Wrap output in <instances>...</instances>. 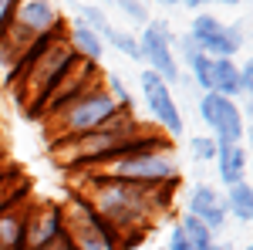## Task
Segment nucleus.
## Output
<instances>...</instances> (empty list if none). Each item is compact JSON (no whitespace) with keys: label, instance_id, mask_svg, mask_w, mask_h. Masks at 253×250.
Wrapping results in <instances>:
<instances>
[{"label":"nucleus","instance_id":"f257e3e1","mask_svg":"<svg viewBox=\"0 0 253 250\" xmlns=\"http://www.w3.org/2000/svg\"><path fill=\"white\" fill-rule=\"evenodd\" d=\"M169 190L172 186H135V183H118V179H91L88 190L78 196L101 216L112 230H149L156 223L162 206H169Z\"/></svg>","mask_w":253,"mask_h":250},{"label":"nucleus","instance_id":"f03ea898","mask_svg":"<svg viewBox=\"0 0 253 250\" xmlns=\"http://www.w3.org/2000/svg\"><path fill=\"white\" fill-rule=\"evenodd\" d=\"M142 129H145V125L135 118V112L118 108L115 115L108 118L101 129H95V132L51 142V152H54L61 169L81 173V169H91V166H98V162H105L108 155H115L118 146H122L125 139H132L135 132H142Z\"/></svg>","mask_w":253,"mask_h":250},{"label":"nucleus","instance_id":"7ed1b4c3","mask_svg":"<svg viewBox=\"0 0 253 250\" xmlns=\"http://www.w3.org/2000/svg\"><path fill=\"white\" fill-rule=\"evenodd\" d=\"M81 173L88 176V183L91 179H118V183H135V186H175L179 159H175L172 146H166V149L142 155H112Z\"/></svg>","mask_w":253,"mask_h":250},{"label":"nucleus","instance_id":"20e7f679","mask_svg":"<svg viewBox=\"0 0 253 250\" xmlns=\"http://www.w3.org/2000/svg\"><path fill=\"white\" fill-rule=\"evenodd\" d=\"M118 112V105L112 101V95L105 92V85L98 81L88 92H81L71 105H64L58 115L47 118V132H51V142L58 139H71V135H84L101 129L108 118Z\"/></svg>","mask_w":253,"mask_h":250},{"label":"nucleus","instance_id":"39448f33","mask_svg":"<svg viewBox=\"0 0 253 250\" xmlns=\"http://www.w3.org/2000/svg\"><path fill=\"white\" fill-rule=\"evenodd\" d=\"M61 213H64V240L71 250H118L115 230L101 216H95V210L78 193L68 203H61Z\"/></svg>","mask_w":253,"mask_h":250},{"label":"nucleus","instance_id":"423d86ee","mask_svg":"<svg viewBox=\"0 0 253 250\" xmlns=\"http://www.w3.org/2000/svg\"><path fill=\"white\" fill-rule=\"evenodd\" d=\"M172 41H175V31L166 17H159V20L152 17L142 27V38H138L142 61H145L149 71H156L169 88L186 81V75H182V68H179V61H175V54H172Z\"/></svg>","mask_w":253,"mask_h":250},{"label":"nucleus","instance_id":"0eeeda50","mask_svg":"<svg viewBox=\"0 0 253 250\" xmlns=\"http://www.w3.org/2000/svg\"><path fill=\"white\" fill-rule=\"evenodd\" d=\"M189 38L199 44V51L206 58H236L247 48V31L240 24H226V20L213 17L206 10H199L186 31Z\"/></svg>","mask_w":253,"mask_h":250},{"label":"nucleus","instance_id":"6e6552de","mask_svg":"<svg viewBox=\"0 0 253 250\" xmlns=\"http://www.w3.org/2000/svg\"><path fill=\"white\" fill-rule=\"evenodd\" d=\"M199 118L210 125V139L216 146H233V142H243L247 135V118L240 115V105L233 98L206 92L199 98Z\"/></svg>","mask_w":253,"mask_h":250},{"label":"nucleus","instance_id":"1a4fd4ad","mask_svg":"<svg viewBox=\"0 0 253 250\" xmlns=\"http://www.w3.org/2000/svg\"><path fill=\"white\" fill-rule=\"evenodd\" d=\"M64 240V213L61 203L41 200L24 210V247L20 250H51Z\"/></svg>","mask_w":253,"mask_h":250},{"label":"nucleus","instance_id":"9d476101","mask_svg":"<svg viewBox=\"0 0 253 250\" xmlns=\"http://www.w3.org/2000/svg\"><path fill=\"white\" fill-rule=\"evenodd\" d=\"M138 88H142V98H145V105H149V112L152 118L159 122V132L166 135V139H179V135L186 132L182 125V112H179V105H175L172 98V88L156 75V71H142L138 75Z\"/></svg>","mask_w":253,"mask_h":250},{"label":"nucleus","instance_id":"9b49d317","mask_svg":"<svg viewBox=\"0 0 253 250\" xmlns=\"http://www.w3.org/2000/svg\"><path fill=\"white\" fill-rule=\"evenodd\" d=\"M64 24H68V20L61 17V10H58L54 0H20L17 10H14V20H10V27L20 31L27 41L44 38V34L58 31V27H64Z\"/></svg>","mask_w":253,"mask_h":250},{"label":"nucleus","instance_id":"f8f14e48","mask_svg":"<svg viewBox=\"0 0 253 250\" xmlns=\"http://www.w3.org/2000/svg\"><path fill=\"white\" fill-rule=\"evenodd\" d=\"M186 213H193L196 220H203L213 233H223L226 227V206H223V196L210 186V183H196L189 196H186Z\"/></svg>","mask_w":253,"mask_h":250},{"label":"nucleus","instance_id":"ddd939ff","mask_svg":"<svg viewBox=\"0 0 253 250\" xmlns=\"http://www.w3.org/2000/svg\"><path fill=\"white\" fill-rule=\"evenodd\" d=\"M216 173H219V183L223 186H236L247 179V166H250V152L243 142H233V146H216Z\"/></svg>","mask_w":253,"mask_h":250},{"label":"nucleus","instance_id":"4468645a","mask_svg":"<svg viewBox=\"0 0 253 250\" xmlns=\"http://www.w3.org/2000/svg\"><path fill=\"white\" fill-rule=\"evenodd\" d=\"M68 48L75 51V58L88 61V64H101V58H105V41L78 20L68 24Z\"/></svg>","mask_w":253,"mask_h":250},{"label":"nucleus","instance_id":"2eb2a0df","mask_svg":"<svg viewBox=\"0 0 253 250\" xmlns=\"http://www.w3.org/2000/svg\"><path fill=\"white\" fill-rule=\"evenodd\" d=\"M236 75H240V64L233 58H210V92L223 98H236L240 88H236Z\"/></svg>","mask_w":253,"mask_h":250},{"label":"nucleus","instance_id":"dca6fc26","mask_svg":"<svg viewBox=\"0 0 253 250\" xmlns=\"http://www.w3.org/2000/svg\"><path fill=\"white\" fill-rule=\"evenodd\" d=\"M223 206H226V216L240 220L243 227L253 220V186L243 179L236 186H226V196H223Z\"/></svg>","mask_w":253,"mask_h":250},{"label":"nucleus","instance_id":"f3484780","mask_svg":"<svg viewBox=\"0 0 253 250\" xmlns=\"http://www.w3.org/2000/svg\"><path fill=\"white\" fill-rule=\"evenodd\" d=\"M71 10H75V20L84 24L88 31H95L98 38H105V31L112 27V20L105 17V7L98 3H81V0H71Z\"/></svg>","mask_w":253,"mask_h":250},{"label":"nucleus","instance_id":"a211bd4d","mask_svg":"<svg viewBox=\"0 0 253 250\" xmlns=\"http://www.w3.org/2000/svg\"><path fill=\"white\" fill-rule=\"evenodd\" d=\"M179 230L186 233V240H189L196 250H206V247H210V244L216 240V233L210 230L203 220H196L193 213H182V220H179Z\"/></svg>","mask_w":253,"mask_h":250},{"label":"nucleus","instance_id":"6ab92c4d","mask_svg":"<svg viewBox=\"0 0 253 250\" xmlns=\"http://www.w3.org/2000/svg\"><path fill=\"white\" fill-rule=\"evenodd\" d=\"M101 41H105V44H112L118 54H125V58H132V61H142L138 38L132 34V31H122V27H115V24H112V27L105 31V38H101Z\"/></svg>","mask_w":253,"mask_h":250},{"label":"nucleus","instance_id":"aec40b11","mask_svg":"<svg viewBox=\"0 0 253 250\" xmlns=\"http://www.w3.org/2000/svg\"><path fill=\"white\" fill-rule=\"evenodd\" d=\"M112 3H115V7H118V10H122V14H125L128 20H135V24H142V27L152 20L149 0H112Z\"/></svg>","mask_w":253,"mask_h":250},{"label":"nucleus","instance_id":"412c9836","mask_svg":"<svg viewBox=\"0 0 253 250\" xmlns=\"http://www.w3.org/2000/svg\"><path fill=\"white\" fill-rule=\"evenodd\" d=\"M189 155H193L196 162H213L216 159V142L210 135H193V139H189Z\"/></svg>","mask_w":253,"mask_h":250},{"label":"nucleus","instance_id":"4be33fe9","mask_svg":"<svg viewBox=\"0 0 253 250\" xmlns=\"http://www.w3.org/2000/svg\"><path fill=\"white\" fill-rule=\"evenodd\" d=\"M186 71H189V75H193V81L199 85V88H203V95L213 88V85H210V58H206V54L193 58L189 64H186Z\"/></svg>","mask_w":253,"mask_h":250},{"label":"nucleus","instance_id":"5701e85b","mask_svg":"<svg viewBox=\"0 0 253 250\" xmlns=\"http://www.w3.org/2000/svg\"><path fill=\"white\" fill-rule=\"evenodd\" d=\"M236 88H240V95H243V98H250V92H253V64H250V58L240 64V75H236Z\"/></svg>","mask_w":253,"mask_h":250},{"label":"nucleus","instance_id":"b1692460","mask_svg":"<svg viewBox=\"0 0 253 250\" xmlns=\"http://www.w3.org/2000/svg\"><path fill=\"white\" fill-rule=\"evenodd\" d=\"M17 3H20V0H0V31H7V27H10Z\"/></svg>","mask_w":253,"mask_h":250},{"label":"nucleus","instance_id":"393cba45","mask_svg":"<svg viewBox=\"0 0 253 250\" xmlns=\"http://www.w3.org/2000/svg\"><path fill=\"white\" fill-rule=\"evenodd\" d=\"M166 250H196V247L189 244V240H186V233L179 230V223H175L172 233H169V247H166Z\"/></svg>","mask_w":253,"mask_h":250},{"label":"nucleus","instance_id":"a878e982","mask_svg":"<svg viewBox=\"0 0 253 250\" xmlns=\"http://www.w3.org/2000/svg\"><path fill=\"white\" fill-rule=\"evenodd\" d=\"M206 3H219V7H240L243 0H206Z\"/></svg>","mask_w":253,"mask_h":250},{"label":"nucleus","instance_id":"bb28decb","mask_svg":"<svg viewBox=\"0 0 253 250\" xmlns=\"http://www.w3.org/2000/svg\"><path fill=\"white\" fill-rule=\"evenodd\" d=\"M159 7H179V0H156Z\"/></svg>","mask_w":253,"mask_h":250},{"label":"nucleus","instance_id":"cd10ccee","mask_svg":"<svg viewBox=\"0 0 253 250\" xmlns=\"http://www.w3.org/2000/svg\"><path fill=\"white\" fill-rule=\"evenodd\" d=\"M243 250H253V247H250V244H247V247H243Z\"/></svg>","mask_w":253,"mask_h":250}]
</instances>
